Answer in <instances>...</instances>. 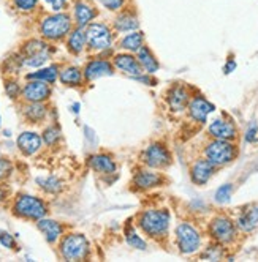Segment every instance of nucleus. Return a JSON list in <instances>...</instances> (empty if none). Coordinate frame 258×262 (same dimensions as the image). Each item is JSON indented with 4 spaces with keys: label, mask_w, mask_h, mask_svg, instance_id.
<instances>
[{
    "label": "nucleus",
    "mask_w": 258,
    "mask_h": 262,
    "mask_svg": "<svg viewBox=\"0 0 258 262\" xmlns=\"http://www.w3.org/2000/svg\"><path fill=\"white\" fill-rule=\"evenodd\" d=\"M140 21L133 11H122L114 19V29L117 32H133L138 30Z\"/></svg>",
    "instance_id": "412c9836"
},
{
    "label": "nucleus",
    "mask_w": 258,
    "mask_h": 262,
    "mask_svg": "<svg viewBox=\"0 0 258 262\" xmlns=\"http://www.w3.org/2000/svg\"><path fill=\"white\" fill-rule=\"evenodd\" d=\"M0 243H2L5 248H14L16 247L13 235H10L8 232H2V234H0Z\"/></svg>",
    "instance_id": "58836bf2"
},
{
    "label": "nucleus",
    "mask_w": 258,
    "mask_h": 262,
    "mask_svg": "<svg viewBox=\"0 0 258 262\" xmlns=\"http://www.w3.org/2000/svg\"><path fill=\"white\" fill-rule=\"evenodd\" d=\"M5 92L8 93V97L16 98L17 95H19V85H17L16 82H7V85H5Z\"/></svg>",
    "instance_id": "ea45409f"
},
{
    "label": "nucleus",
    "mask_w": 258,
    "mask_h": 262,
    "mask_svg": "<svg viewBox=\"0 0 258 262\" xmlns=\"http://www.w3.org/2000/svg\"><path fill=\"white\" fill-rule=\"evenodd\" d=\"M61 253L67 260L84 259L89 253V242L81 234H70L61 243Z\"/></svg>",
    "instance_id": "0eeeda50"
},
{
    "label": "nucleus",
    "mask_w": 258,
    "mask_h": 262,
    "mask_svg": "<svg viewBox=\"0 0 258 262\" xmlns=\"http://www.w3.org/2000/svg\"><path fill=\"white\" fill-rule=\"evenodd\" d=\"M46 204L40 198L23 194L14 202V213L29 220H42L46 215Z\"/></svg>",
    "instance_id": "423d86ee"
},
{
    "label": "nucleus",
    "mask_w": 258,
    "mask_h": 262,
    "mask_svg": "<svg viewBox=\"0 0 258 262\" xmlns=\"http://www.w3.org/2000/svg\"><path fill=\"white\" fill-rule=\"evenodd\" d=\"M236 228L239 232L243 234H252L256 228H258V205L250 204L246 205L234 218Z\"/></svg>",
    "instance_id": "9d476101"
},
{
    "label": "nucleus",
    "mask_w": 258,
    "mask_h": 262,
    "mask_svg": "<svg viewBox=\"0 0 258 262\" xmlns=\"http://www.w3.org/2000/svg\"><path fill=\"white\" fill-rule=\"evenodd\" d=\"M225 247L220 245V243H212V245H209L205 251H203L200 254L201 259H208V260H220L224 256H225Z\"/></svg>",
    "instance_id": "c756f323"
},
{
    "label": "nucleus",
    "mask_w": 258,
    "mask_h": 262,
    "mask_svg": "<svg viewBox=\"0 0 258 262\" xmlns=\"http://www.w3.org/2000/svg\"><path fill=\"white\" fill-rule=\"evenodd\" d=\"M36 2L38 0H13V4L17 10L21 11H32L36 7Z\"/></svg>",
    "instance_id": "c9c22d12"
},
{
    "label": "nucleus",
    "mask_w": 258,
    "mask_h": 262,
    "mask_svg": "<svg viewBox=\"0 0 258 262\" xmlns=\"http://www.w3.org/2000/svg\"><path fill=\"white\" fill-rule=\"evenodd\" d=\"M36 226H38V229L45 234V237L49 243H54L62 235V226L57 221L42 218V220H38V223H36Z\"/></svg>",
    "instance_id": "5701e85b"
},
{
    "label": "nucleus",
    "mask_w": 258,
    "mask_h": 262,
    "mask_svg": "<svg viewBox=\"0 0 258 262\" xmlns=\"http://www.w3.org/2000/svg\"><path fill=\"white\" fill-rule=\"evenodd\" d=\"M23 95L29 103H40L51 95V89L45 81L33 79L26 84V87L23 90Z\"/></svg>",
    "instance_id": "4468645a"
},
{
    "label": "nucleus",
    "mask_w": 258,
    "mask_h": 262,
    "mask_svg": "<svg viewBox=\"0 0 258 262\" xmlns=\"http://www.w3.org/2000/svg\"><path fill=\"white\" fill-rule=\"evenodd\" d=\"M163 176L152 172V171H140L135 177H133V183L136 185V188L141 190H151L155 188V186H160L163 183Z\"/></svg>",
    "instance_id": "6ab92c4d"
},
{
    "label": "nucleus",
    "mask_w": 258,
    "mask_h": 262,
    "mask_svg": "<svg viewBox=\"0 0 258 262\" xmlns=\"http://www.w3.org/2000/svg\"><path fill=\"white\" fill-rule=\"evenodd\" d=\"M87 43V33L84 30V27H78L73 30L68 36V49L73 52V54H80L84 46Z\"/></svg>",
    "instance_id": "393cba45"
},
{
    "label": "nucleus",
    "mask_w": 258,
    "mask_h": 262,
    "mask_svg": "<svg viewBox=\"0 0 258 262\" xmlns=\"http://www.w3.org/2000/svg\"><path fill=\"white\" fill-rule=\"evenodd\" d=\"M114 65L121 71H124L127 74H132V76H140V74L144 71L141 63L138 62V59H135L132 54H117L114 57Z\"/></svg>",
    "instance_id": "f3484780"
},
{
    "label": "nucleus",
    "mask_w": 258,
    "mask_h": 262,
    "mask_svg": "<svg viewBox=\"0 0 258 262\" xmlns=\"http://www.w3.org/2000/svg\"><path fill=\"white\" fill-rule=\"evenodd\" d=\"M208 133L212 139L234 141L237 138V128L228 119H214L208 126Z\"/></svg>",
    "instance_id": "f8f14e48"
},
{
    "label": "nucleus",
    "mask_w": 258,
    "mask_h": 262,
    "mask_svg": "<svg viewBox=\"0 0 258 262\" xmlns=\"http://www.w3.org/2000/svg\"><path fill=\"white\" fill-rule=\"evenodd\" d=\"M46 114V107L40 103H30L29 106H26L24 109V116L30 120V122H40Z\"/></svg>",
    "instance_id": "c85d7f7f"
},
{
    "label": "nucleus",
    "mask_w": 258,
    "mask_h": 262,
    "mask_svg": "<svg viewBox=\"0 0 258 262\" xmlns=\"http://www.w3.org/2000/svg\"><path fill=\"white\" fill-rule=\"evenodd\" d=\"M109 74H113V65L108 60H90L84 68V78L87 81H94L102 76H109Z\"/></svg>",
    "instance_id": "dca6fc26"
},
{
    "label": "nucleus",
    "mask_w": 258,
    "mask_h": 262,
    "mask_svg": "<svg viewBox=\"0 0 258 262\" xmlns=\"http://www.w3.org/2000/svg\"><path fill=\"white\" fill-rule=\"evenodd\" d=\"M61 81L65 85H80L83 82V73L76 67H68L61 73Z\"/></svg>",
    "instance_id": "bb28decb"
},
{
    "label": "nucleus",
    "mask_w": 258,
    "mask_h": 262,
    "mask_svg": "<svg viewBox=\"0 0 258 262\" xmlns=\"http://www.w3.org/2000/svg\"><path fill=\"white\" fill-rule=\"evenodd\" d=\"M237 157V147L233 141L212 139L205 147V158H208L217 167L233 163Z\"/></svg>",
    "instance_id": "7ed1b4c3"
},
{
    "label": "nucleus",
    "mask_w": 258,
    "mask_h": 262,
    "mask_svg": "<svg viewBox=\"0 0 258 262\" xmlns=\"http://www.w3.org/2000/svg\"><path fill=\"white\" fill-rule=\"evenodd\" d=\"M90 167L100 174H114L116 172V163L111 157L108 155H94L90 157Z\"/></svg>",
    "instance_id": "4be33fe9"
},
{
    "label": "nucleus",
    "mask_w": 258,
    "mask_h": 262,
    "mask_svg": "<svg viewBox=\"0 0 258 262\" xmlns=\"http://www.w3.org/2000/svg\"><path fill=\"white\" fill-rule=\"evenodd\" d=\"M234 70H236V60L228 59V62H227L225 67H224V73H225V74H230V73H233Z\"/></svg>",
    "instance_id": "79ce46f5"
},
{
    "label": "nucleus",
    "mask_w": 258,
    "mask_h": 262,
    "mask_svg": "<svg viewBox=\"0 0 258 262\" xmlns=\"http://www.w3.org/2000/svg\"><path fill=\"white\" fill-rule=\"evenodd\" d=\"M29 79H38V81H45V82H54L57 79V68L56 67H48V68H42L35 73L27 74Z\"/></svg>",
    "instance_id": "cd10ccee"
},
{
    "label": "nucleus",
    "mask_w": 258,
    "mask_h": 262,
    "mask_svg": "<svg viewBox=\"0 0 258 262\" xmlns=\"http://www.w3.org/2000/svg\"><path fill=\"white\" fill-rule=\"evenodd\" d=\"M125 240L130 247L138 248V250H146V242L136 234V231L132 228V224H128L125 228Z\"/></svg>",
    "instance_id": "7c9ffc66"
},
{
    "label": "nucleus",
    "mask_w": 258,
    "mask_h": 262,
    "mask_svg": "<svg viewBox=\"0 0 258 262\" xmlns=\"http://www.w3.org/2000/svg\"><path fill=\"white\" fill-rule=\"evenodd\" d=\"M176 243L182 254H195L201 248V234L190 223H181L176 228Z\"/></svg>",
    "instance_id": "39448f33"
},
{
    "label": "nucleus",
    "mask_w": 258,
    "mask_h": 262,
    "mask_svg": "<svg viewBox=\"0 0 258 262\" xmlns=\"http://www.w3.org/2000/svg\"><path fill=\"white\" fill-rule=\"evenodd\" d=\"M36 183L48 193H59L62 190V183L56 177H45V179L40 177V179H36Z\"/></svg>",
    "instance_id": "2f4dec72"
},
{
    "label": "nucleus",
    "mask_w": 258,
    "mask_h": 262,
    "mask_svg": "<svg viewBox=\"0 0 258 262\" xmlns=\"http://www.w3.org/2000/svg\"><path fill=\"white\" fill-rule=\"evenodd\" d=\"M208 234L212 238V242L228 247L236 242L239 231L236 228L234 220H231L227 215H217L208 223Z\"/></svg>",
    "instance_id": "f03ea898"
},
{
    "label": "nucleus",
    "mask_w": 258,
    "mask_h": 262,
    "mask_svg": "<svg viewBox=\"0 0 258 262\" xmlns=\"http://www.w3.org/2000/svg\"><path fill=\"white\" fill-rule=\"evenodd\" d=\"M187 111H189V116H190V119L193 122H196V123H205L208 120V116L211 114V112L215 111V106L211 101H208L206 98L196 95V97H193L189 101Z\"/></svg>",
    "instance_id": "ddd939ff"
},
{
    "label": "nucleus",
    "mask_w": 258,
    "mask_h": 262,
    "mask_svg": "<svg viewBox=\"0 0 258 262\" xmlns=\"http://www.w3.org/2000/svg\"><path fill=\"white\" fill-rule=\"evenodd\" d=\"M86 33H87V45L94 51L108 49L113 43L111 29H109L106 24H102V23L89 24L86 29Z\"/></svg>",
    "instance_id": "6e6552de"
},
{
    "label": "nucleus",
    "mask_w": 258,
    "mask_h": 262,
    "mask_svg": "<svg viewBox=\"0 0 258 262\" xmlns=\"http://www.w3.org/2000/svg\"><path fill=\"white\" fill-rule=\"evenodd\" d=\"M100 2H102V5L106 10H109V11H117V10H121L124 7L125 0H100Z\"/></svg>",
    "instance_id": "e433bc0d"
},
{
    "label": "nucleus",
    "mask_w": 258,
    "mask_h": 262,
    "mask_svg": "<svg viewBox=\"0 0 258 262\" xmlns=\"http://www.w3.org/2000/svg\"><path fill=\"white\" fill-rule=\"evenodd\" d=\"M143 161L149 167H157V169H162V167H167V166L171 164V154L163 144L155 142V144H151L144 150Z\"/></svg>",
    "instance_id": "1a4fd4ad"
},
{
    "label": "nucleus",
    "mask_w": 258,
    "mask_h": 262,
    "mask_svg": "<svg viewBox=\"0 0 258 262\" xmlns=\"http://www.w3.org/2000/svg\"><path fill=\"white\" fill-rule=\"evenodd\" d=\"M11 171V164L10 161L4 160V158H0V179H5Z\"/></svg>",
    "instance_id": "a19ab883"
},
{
    "label": "nucleus",
    "mask_w": 258,
    "mask_h": 262,
    "mask_svg": "<svg viewBox=\"0 0 258 262\" xmlns=\"http://www.w3.org/2000/svg\"><path fill=\"white\" fill-rule=\"evenodd\" d=\"M171 215L167 209H157V210H144L138 218V226L143 229L146 235L152 238L167 237L170 229Z\"/></svg>",
    "instance_id": "f257e3e1"
},
{
    "label": "nucleus",
    "mask_w": 258,
    "mask_h": 262,
    "mask_svg": "<svg viewBox=\"0 0 258 262\" xmlns=\"http://www.w3.org/2000/svg\"><path fill=\"white\" fill-rule=\"evenodd\" d=\"M73 13H75V23L78 27H87L90 24V21L97 16L95 8L90 7L86 2H83V0H80V2L75 4V11Z\"/></svg>",
    "instance_id": "aec40b11"
},
{
    "label": "nucleus",
    "mask_w": 258,
    "mask_h": 262,
    "mask_svg": "<svg viewBox=\"0 0 258 262\" xmlns=\"http://www.w3.org/2000/svg\"><path fill=\"white\" fill-rule=\"evenodd\" d=\"M71 30V17L65 13H54L46 16L42 21L40 32L46 40L57 41L62 40L67 33Z\"/></svg>",
    "instance_id": "20e7f679"
},
{
    "label": "nucleus",
    "mask_w": 258,
    "mask_h": 262,
    "mask_svg": "<svg viewBox=\"0 0 258 262\" xmlns=\"http://www.w3.org/2000/svg\"><path fill=\"white\" fill-rule=\"evenodd\" d=\"M119 46L125 51L130 52H138L144 46V35L140 30H133L132 33H128L127 36L119 41Z\"/></svg>",
    "instance_id": "b1692460"
},
{
    "label": "nucleus",
    "mask_w": 258,
    "mask_h": 262,
    "mask_svg": "<svg viewBox=\"0 0 258 262\" xmlns=\"http://www.w3.org/2000/svg\"><path fill=\"white\" fill-rule=\"evenodd\" d=\"M17 147H19V150L24 155L30 157L40 150L42 138L36 133H32V131H26V133L19 135V138H17Z\"/></svg>",
    "instance_id": "a211bd4d"
},
{
    "label": "nucleus",
    "mask_w": 258,
    "mask_h": 262,
    "mask_svg": "<svg viewBox=\"0 0 258 262\" xmlns=\"http://www.w3.org/2000/svg\"><path fill=\"white\" fill-rule=\"evenodd\" d=\"M231 194H233V185L231 183H224V185H220L215 194H214V199L217 204H227L230 202L231 199Z\"/></svg>",
    "instance_id": "473e14b6"
},
{
    "label": "nucleus",
    "mask_w": 258,
    "mask_h": 262,
    "mask_svg": "<svg viewBox=\"0 0 258 262\" xmlns=\"http://www.w3.org/2000/svg\"><path fill=\"white\" fill-rule=\"evenodd\" d=\"M4 199H5V191L0 188V201H4Z\"/></svg>",
    "instance_id": "c03bdc74"
},
{
    "label": "nucleus",
    "mask_w": 258,
    "mask_h": 262,
    "mask_svg": "<svg viewBox=\"0 0 258 262\" xmlns=\"http://www.w3.org/2000/svg\"><path fill=\"white\" fill-rule=\"evenodd\" d=\"M136 59L141 63L143 70L147 73H155L158 70V62L154 57V54L151 52V49L147 46H143L138 52H136Z\"/></svg>",
    "instance_id": "a878e982"
},
{
    "label": "nucleus",
    "mask_w": 258,
    "mask_h": 262,
    "mask_svg": "<svg viewBox=\"0 0 258 262\" xmlns=\"http://www.w3.org/2000/svg\"><path fill=\"white\" fill-rule=\"evenodd\" d=\"M244 141L249 142V144H253V142L258 141V123H256V122H252V123L249 125V128L246 129Z\"/></svg>",
    "instance_id": "f704fd0d"
},
{
    "label": "nucleus",
    "mask_w": 258,
    "mask_h": 262,
    "mask_svg": "<svg viewBox=\"0 0 258 262\" xmlns=\"http://www.w3.org/2000/svg\"><path fill=\"white\" fill-rule=\"evenodd\" d=\"M167 101H168V104H170V107L173 111H176V112L184 111V109L189 106V101H190L189 90L184 87V85H174V87H171L170 92H168Z\"/></svg>",
    "instance_id": "2eb2a0df"
},
{
    "label": "nucleus",
    "mask_w": 258,
    "mask_h": 262,
    "mask_svg": "<svg viewBox=\"0 0 258 262\" xmlns=\"http://www.w3.org/2000/svg\"><path fill=\"white\" fill-rule=\"evenodd\" d=\"M61 138V129L56 128V126H49L43 131V141L48 144V145H52L56 144Z\"/></svg>",
    "instance_id": "72a5a7b5"
},
{
    "label": "nucleus",
    "mask_w": 258,
    "mask_h": 262,
    "mask_svg": "<svg viewBox=\"0 0 258 262\" xmlns=\"http://www.w3.org/2000/svg\"><path fill=\"white\" fill-rule=\"evenodd\" d=\"M215 169H217V166L212 164L208 158H198L193 161L190 167V179L195 185L203 186L212 179V176L215 174Z\"/></svg>",
    "instance_id": "9b49d317"
},
{
    "label": "nucleus",
    "mask_w": 258,
    "mask_h": 262,
    "mask_svg": "<svg viewBox=\"0 0 258 262\" xmlns=\"http://www.w3.org/2000/svg\"><path fill=\"white\" fill-rule=\"evenodd\" d=\"M43 2H45V4H48V5L51 7V10H52V11L59 13V11H62V10H65V8H67L68 0H43Z\"/></svg>",
    "instance_id": "4c0bfd02"
},
{
    "label": "nucleus",
    "mask_w": 258,
    "mask_h": 262,
    "mask_svg": "<svg viewBox=\"0 0 258 262\" xmlns=\"http://www.w3.org/2000/svg\"><path fill=\"white\" fill-rule=\"evenodd\" d=\"M73 112H75V114H78V112H80V104L78 103L73 104Z\"/></svg>",
    "instance_id": "37998d69"
}]
</instances>
